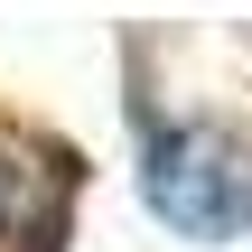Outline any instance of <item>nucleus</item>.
I'll return each mask as SVG.
<instances>
[{
	"instance_id": "obj_1",
	"label": "nucleus",
	"mask_w": 252,
	"mask_h": 252,
	"mask_svg": "<svg viewBox=\"0 0 252 252\" xmlns=\"http://www.w3.org/2000/svg\"><path fill=\"white\" fill-rule=\"evenodd\" d=\"M140 196L168 234H252V131L243 122H140Z\"/></svg>"
},
{
	"instance_id": "obj_2",
	"label": "nucleus",
	"mask_w": 252,
	"mask_h": 252,
	"mask_svg": "<svg viewBox=\"0 0 252 252\" xmlns=\"http://www.w3.org/2000/svg\"><path fill=\"white\" fill-rule=\"evenodd\" d=\"M28 215H37V168H28V159H19V150L0 140V243H9V234H19Z\"/></svg>"
}]
</instances>
